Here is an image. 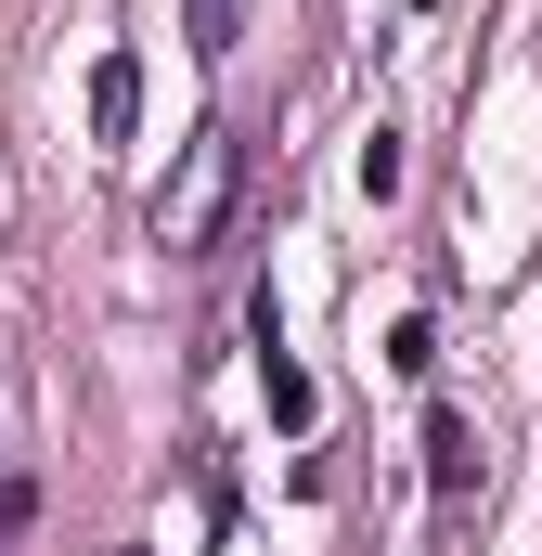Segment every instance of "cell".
<instances>
[{"label": "cell", "mask_w": 542, "mask_h": 556, "mask_svg": "<svg viewBox=\"0 0 542 556\" xmlns=\"http://www.w3.org/2000/svg\"><path fill=\"white\" fill-rule=\"evenodd\" d=\"M130 117H142V65H130V52H104V65H91V130L130 142Z\"/></svg>", "instance_id": "obj_3"}, {"label": "cell", "mask_w": 542, "mask_h": 556, "mask_svg": "<svg viewBox=\"0 0 542 556\" xmlns=\"http://www.w3.org/2000/svg\"><path fill=\"white\" fill-rule=\"evenodd\" d=\"M117 556H142V544H117Z\"/></svg>", "instance_id": "obj_5"}, {"label": "cell", "mask_w": 542, "mask_h": 556, "mask_svg": "<svg viewBox=\"0 0 542 556\" xmlns=\"http://www.w3.org/2000/svg\"><path fill=\"white\" fill-rule=\"evenodd\" d=\"M362 194H375V207L401 194V130H375V142H362Z\"/></svg>", "instance_id": "obj_4"}, {"label": "cell", "mask_w": 542, "mask_h": 556, "mask_svg": "<svg viewBox=\"0 0 542 556\" xmlns=\"http://www.w3.org/2000/svg\"><path fill=\"white\" fill-rule=\"evenodd\" d=\"M426 492H439V531H465V505L491 492V453H478V427L452 415V402L426 415Z\"/></svg>", "instance_id": "obj_2"}, {"label": "cell", "mask_w": 542, "mask_h": 556, "mask_svg": "<svg viewBox=\"0 0 542 556\" xmlns=\"http://www.w3.org/2000/svg\"><path fill=\"white\" fill-rule=\"evenodd\" d=\"M233 194H246V142H233V130H194L181 168H168V194H155V247H168V260H207L220 220H233Z\"/></svg>", "instance_id": "obj_1"}]
</instances>
